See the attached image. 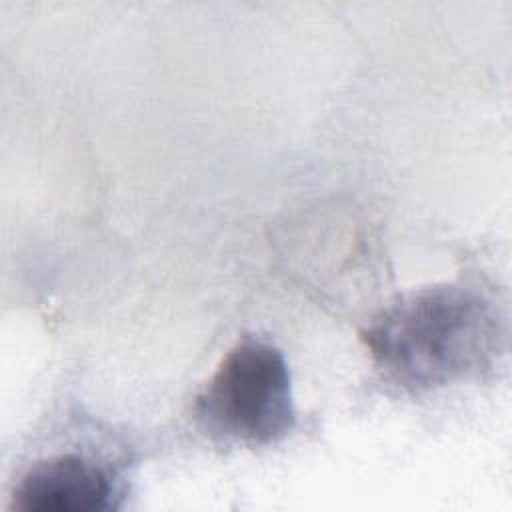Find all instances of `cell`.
I'll use <instances>...</instances> for the list:
<instances>
[{"label":"cell","mask_w":512,"mask_h":512,"mask_svg":"<svg viewBox=\"0 0 512 512\" xmlns=\"http://www.w3.org/2000/svg\"><path fill=\"white\" fill-rule=\"evenodd\" d=\"M362 340L388 382L420 394L490 370L504 346V324L476 288L440 284L398 296Z\"/></svg>","instance_id":"cell-1"},{"label":"cell","mask_w":512,"mask_h":512,"mask_svg":"<svg viewBox=\"0 0 512 512\" xmlns=\"http://www.w3.org/2000/svg\"><path fill=\"white\" fill-rule=\"evenodd\" d=\"M194 416L216 440L244 446L282 440L296 424L282 352L256 338L240 340L198 394Z\"/></svg>","instance_id":"cell-2"},{"label":"cell","mask_w":512,"mask_h":512,"mask_svg":"<svg viewBox=\"0 0 512 512\" xmlns=\"http://www.w3.org/2000/svg\"><path fill=\"white\" fill-rule=\"evenodd\" d=\"M110 472L82 454H58L36 462L12 492L20 512H106L114 508Z\"/></svg>","instance_id":"cell-3"}]
</instances>
